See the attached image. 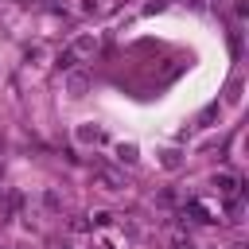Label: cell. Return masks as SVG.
<instances>
[{
  "label": "cell",
  "instance_id": "6da1fadb",
  "mask_svg": "<svg viewBox=\"0 0 249 249\" xmlns=\"http://www.w3.org/2000/svg\"><path fill=\"white\" fill-rule=\"evenodd\" d=\"M179 249H191V245H179Z\"/></svg>",
  "mask_w": 249,
  "mask_h": 249
}]
</instances>
